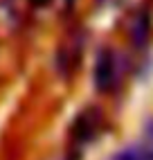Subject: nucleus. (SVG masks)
<instances>
[{"mask_svg":"<svg viewBox=\"0 0 153 160\" xmlns=\"http://www.w3.org/2000/svg\"><path fill=\"white\" fill-rule=\"evenodd\" d=\"M115 160H151V158L142 151L137 144H133V147H126L124 151H119V153L115 156Z\"/></svg>","mask_w":153,"mask_h":160,"instance_id":"obj_5","label":"nucleus"},{"mask_svg":"<svg viewBox=\"0 0 153 160\" xmlns=\"http://www.w3.org/2000/svg\"><path fill=\"white\" fill-rule=\"evenodd\" d=\"M32 2H34V5H38V7H43V5H47L50 0H32Z\"/></svg>","mask_w":153,"mask_h":160,"instance_id":"obj_6","label":"nucleus"},{"mask_svg":"<svg viewBox=\"0 0 153 160\" xmlns=\"http://www.w3.org/2000/svg\"><path fill=\"white\" fill-rule=\"evenodd\" d=\"M119 77V66L117 57L111 50H101L95 61V86L99 92H111Z\"/></svg>","mask_w":153,"mask_h":160,"instance_id":"obj_1","label":"nucleus"},{"mask_svg":"<svg viewBox=\"0 0 153 160\" xmlns=\"http://www.w3.org/2000/svg\"><path fill=\"white\" fill-rule=\"evenodd\" d=\"M137 147L144 151L151 160H153V120L144 124V129H142V138H140V142Z\"/></svg>","mask_w":153,"mask_h":160,"instance_id":"obj_4","label":"nucleus"},{"mask_svg":"<svg viewBox=\"0 0 153 160\" xmlns=\"http://www.w3.org/2000/svg\"><path fill=\"white\" fill-rule=\"evenodd\" d=\"M101 122H104V117H101V113L97 111V108H86L83 113H79V117H76L74 124H72V135H74V140L79 142V144L90 142L92 138L99 133Z\"/></svg>","mask_w":153,"mask_h":160,"instance_id":"obj_2","label":"nucleus"},{"mask_svg":"<svg viewBox=\"0 0 153 160\" xmlns=\"http://www.w3.org/2000/svg\"><path fill=\"white\" fill-rule=\"evenodd\" d=\"M131 36H133V41H135V45H142L146 41V36H149V16H137L135 20H133V27H131Z\"/></svg>","mask_w":153,"mask_h":160,"instance_id":"obj_3","label":"nucleus"}]
</instances>
